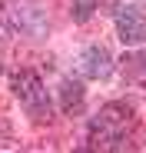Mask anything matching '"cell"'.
<instances>
[{
    "label": "cell",
    "instance_id": "cell-7",
    "mask_svg": "<svg viewBox=\"0 0 146 153\" xmlns=\"http://www.w3.org/2000/svg\"><path fill=\"white\" fill-rule=\"evenodd\" d=\"M123 73H130V76H146V47L123 57Z\"/></svg>",
    "mask_w": 146,
    "mask_h": 153
},
{
    "label": "cell",
    "instance_id": "cell-3",
    "mask_svg": "<svg viewBox=\"0 0 146 153\" xmlns=\"http://www.w3.org/2000/svg\"><path fill=\"white\" fill-rule=\"evenodd\" d=\"M116 33L126 47H143L146 43V13L136 4H123L116 10Z\"/></svg>",
    "mask_w": 146,
    "mask_h": 153
},
{
    "label": "cell",
    "instance_id": "cell-6",
    "mask_svg": "<svg viewBox=\"0 0 146 153\" xmlns=\"http://www.w3.org/2000/svg\"><path fill=\"white\" fill-rule=\"evenodd\" d=\"M100 117H103L106 123L119 126V130H126V126L133 123V107H130V103H106V107L100 110Z\"/></svg>",
    "mask_w": 146,
    "mask_h": 153
},
{
    "label": "cell",
    "instance_id": "cell-5",
    "mask_svg": "<svg viewBox=\"0 0 146 153\" xmlns=\"http://www.w3.org/2000/svg\"><path fill=\"white\" fill-rule=\"evenodd\" d=\"M83 97H86V90H83V83L80 80H73V76H66V80L60 83V107H63V113H80L83 110Z\"/></svg>",
    "mask_w": 146,
    "mask_h": 153
},
{
    "label": "cell",
    "instance_id": "cell-11",
    "mask_svg": "<svg viewBox=\"0 0 146 153\" xmlns=\"http://www.w3.org/2000/svg\"><path fill=\"white\" fill-rule=\"evenodd\" d=\"M73 153H93V150L90 146H80V150H73Z\"/></svg>",
    "mask_w": 146,
    "mask_h": 153
},
{
    "label": "cell",
    "instance_id": "cell-8",
    "mask_svg": "<svg viewBox=\"0 0 146 153\" xmlns=\"http://www.w3.org/2000/svg\"><path fill=\"white\" fill-rule=\"evenodd\" d=\"M96 7H100V0H73L70 13H73V20H77V23H86V20L93 17Z\"/></svg>",
    "mask_w": 146,
    "mask_h": 153
},
{
    "label": "cell",
    "instance_id": "cell-1",
    "mask_svg": "<svg viewBox=\"0 0 146 153\" xmlns=\"http://www.w3.org/2000/svg\"><path fill=\"white\" fill-rule=\"evenodd\" d=\"M10 90H13V97L20 100V103L27 107V113L33 120H50L53 103H50V93H46L40 73H33V70H13L10 73Z\"/></svg>",
    "mask_w": 146,
    "mask_h": 153
},
{
    "label": "cell",
    "instance_id": "cell-10",
    "mask_svg": "<svg viewBox=\"0 0 146 153\" xmlns=\"http://www.w3.org/2000/svg\"><path fill=\"white\" fill-rule=\"evenodd\" d=\"M4 33H10V30H7V27H4V20H0V40H4Z\"/></svg>",
    "mask_w": 146,
    "mask_h": 153
},
{
    "label": "cell",
    "instance_id": "cell-9",
    "mask_svg": "<svg viewBox=\"0 0 146 153\" xmlns=\"http://www.w3.org/2000/svg\"><path fill=\"white\" fill-rule=\"evenodd\" d=\"M10 140H13V126L0 117V146H10Z\"/></svg>",
    "mask_w": 146,
    "mask_h": 153
},
{
    "label": "cell",
    "instance_id": "cell-2",
    "mask_svg": "<svg viewBox=\"0 0 146 153\" xmlns=\"http://www.w3.org/2000/svg\"><path fill=\"white\" fill-rule=\"evenodd\" d=\"M0 20H4V27L10 33H23V37H43L46 30H50V20H46V13L37 7V4H17V7H4L0 10Z\"/></svg>",
    "mask_w": 146,
    "mask_h": 153
},
{
    "label": "cell",
    "instance_id": "cell-4",
    "mask_svg": "<svg viewBox=\"0 0 146 153\" xmlns=\"http://www.w3.org/2000/svg\"><path fill=\"white\" fill-rule=\"evenodd\" d=\"M80 70L83 76H90V80H106V76L113 73V57H110V50L103 43H93L83 50V57H80Z\"/></svg>",
    "mask_w": 146,
    "mask_h": 153
}]
</instances>
